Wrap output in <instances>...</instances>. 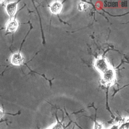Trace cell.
Wrapping results in <instances>:
<instances>
[{"instance_id":"1","label":"cell","mask_w":129,"mask_h":129,"mask_svg":"<svg viewBox=\"0 0 129 129\" xmlns=\"http://www.w3.org/2000/svg\"><path fill=\"white\" fill-rule=\"evenodd\" d=\"M116 79V74L114 70L109 68L107 71L102 74L101 82L106 86L112 85Z\"/></svg>"},{"instance_id":"2","label":"cell","mask_w":129,"mask_h":129,"mask_svg":"<svg viewBox=\"0 0 129 129\" xmlns=\"http://www.w3.org/2000/svg\"><path fill=\"white\" fill-rule=\"evenodd\" d=\"M94 67L98 71L102 74L110 68L107 61L103 57H99L95 60Z\"/></svg>"},{"instance_id":"3","label":"cell","mask_w":129,"mask_h":129,"mask_svg":"<svg viewBox=\"0 0 129 129\" xmlns=\"http://www.w3.org/2000/svg\"><path fill=\"white\" fill-rule=\"evenodd\" d=\"M19 26V24L16 20L11 19L6 24V32L8 33H14L16 31Z\"/></svg>"},{"instance_id":"4","label":"cell","mask_w":129,"mask_h":129,"mask_svg":"<svg viewBox=\"0 0 129 129\" xmlns=\"http://www.w3.org/2000/svg\"><path fill=\"white\" fill-rule=\"evenodd\" d=\"M24 61V58L20 52L13 54L11 58V62L14 66H20L23 63Z\"/></svg>"},{"instance_id":"5","label":"cell","mask_w":129,"mask_h":129,"mask_svg":"<svg viewBox=\"0 0 129 129\" xmlns=\"http://www.w3.org/2000/svg\"><path fill=\"white\" fill-rule=\"evenodd\" d=\"M19 2H15L9 3L6 7V10L8 15L10 17L11 19L15 14L17 11V5Z\"/></svg>"},{"instance_id":"6","label":"cell","mask_w":129,"mask_h":129,"mask_svg":"<svg viewBox=\"0 0 129 129\" xmlns=\"http://www.w3.org/2000/svg\"><path fill=\"white\" fill-rule=\"evenodd\" d=\"M62 8V5L61 3L59 2H54L51 4V5L50 6V11L51 12V13L57 15L59 14Z\"/></svg>"},{"instance_id":"7","label":"cell","mask_w":129,"mask_h":129,"mask_svg":"<svg viewBox=\"0 0 129 129\" xmlns=\"http://www.w3.org/2000/svg\"><path fill=\"white\" fill-rule=\"evenodd\" d=\"M118 124V129H129V120L128 117L121 119Z\"/></svg>"},{"instance_id":"8","label":"cell","mask_w":129,"mask_h":129,"mask_svg":"<svg viewBox=\"0 0 129 129\" xmlns=\"http://www.w3.org/2000/svg\"><path fill=\"white\" fill-rule=\"evenodd\" d=\"M56 122L49 127L48 129H64V125L61 121H60L56 117Z\"/></svg>"},{"instance_id":"9","label":"cell","mask_w":129,"mask_h":129,"mask_svg":"<svg viewBox=\"0 0 129 129\" xmlns=\"http://www.w3.org/2000/svg\"><path fill=\"white\" fill-rule=\"evenodd\" d=\"M88 8V4L83 2H81L79 4L78 6V9L80 12H83L86 11Z\"/></svg>"},{"instance_id":"10","label":"cell","mask_w":129,"mask_h":129,"mask_svg":"<svg viewBox=\"0 0 129 129\" xmlns=\"http://www.w3.org/2000/svg\"><path fill=\"white\" fill-rule=\"evenodd\" d=\"M93 129H105L104 127V125L100 122L95 120L94 123Z\"/></svg>"},{"instance_id":"11","label":"cell","mask_w":129,"mask_h":129,"mask_svg":"<svg viewBox=\"0 0 129 129\" xmlns=\"http://www.w3.org/2000/svg\"><path fill=\"white\" fill-rule=\"evenodd\" d=\"M107 129H118V124L116 123L111 125Z\"/></svg>"},{"instance_id":"12","label":"cell","mask_w":129,"mask_h":129,"mask_svg":"<svg viewBox=\"0 0 129 129\" xmlns=\"http://www.w3.org/2000/svg\"><path fill=\"white\" fill-rule=\"evenodd\" d=\"M5 112L2 110L1 109H0V118H2L3 117V116H4V115L5 114Z\"/></svg>"},{"instance_id":"13","label":"cell","mask_w":129,"mask_h":129,"mask_svg":"<svg viewBox=\"0 0 129 129\" xmlns=\"http://www.w3.org/2000/svg\"><path fill=\"white\" fill-rule=\"evenodd\" d=\"M3 1H0V4H1V3H3Z\"/></svg>"},{"instance_id":"14","label":"cell","mask_w":129,"mask_h":129,"mask_svg":"<svg viewBox=\"0 0 129 129\" xmlns=\"http://www.w3.org/2000/svg\"><path fill=\"white\" fill-rule=\"evenodd\" d=\"M1 122H2V121H0V123H1Z\"/></svg>"}]
</instances>
